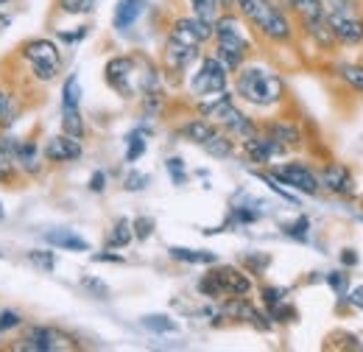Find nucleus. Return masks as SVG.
I'll return each instance as SVG.
<instances>
[{
    "instance_id": "50",
    "label": "nucleus",
    "mask_w": 363,
    "mask_h": 352,
    "mask_svg": "<svg viewBox=\"0 0 363 352\" xmlns=\"http://www.w3.org/2000/svg\"><path fill=\"white\" fill-rule=\"evenodd\" d=\"M92 260L95 263H123L121 255H109V252H98V255H92Z\"/></svg>"
},
{
    "instance_id": "44",
    "label": "nucleus",
    "mask_w": 363,
    "mask_h": 352,
    "mask_svg": "<svg viewBox=\"0 0 363 352\" xmlns=\"http://www.w3.org/2000/svg\"><path fill=\"white\" fill-rule=\"evenodd\" d=\"M14 176V157L0 148V182H9Z\"/></svg>"
},
{
    "instance_id": "2",
    "label": "nucleus",
    "mask_w": 363,
    "mask_h": 352,
    "mask_svg": "<svg viewBox=\"0 0 363 352\" xmlns=\"http://www.w3.org/2000/svg\"><path fill=\"white\" fill-rule=\"evenodd\" d=\"M235 95L243 98L252 106L269 109V106H277L285 98V82L272 67L243 65L240 70H235Z\"/></svg>"
},
{
    "instance_id": "20",
    "label": "nucleus",
    "mask_w": 363,
    "mask_h": 352,
    "mask_svg": "<svg viewBox=\"0 0 363 352\" xmlns=\"http://www.w3.org/2000/svg\"><path fill=\"white\" fill-rule=\"evenodd\" d=\"M145 11V0H118L115 6V28L118 31H129L140 20V14Z\"/></svg>"
},
{
    "instance_id": "9",
    "label": "nucleus",
    "mask_w": 363,
    "mask_h": 352,
    "mask_svg": "<svg viewBox=\"0 0 363 352\" xmlns=\"http://www.w3.org/2000/svg\"><path fill=\"white\" fill-rule=\"evenodd\" d=\"M79 344L56 330V327H31L23 339V344H17V350H31V352H65V350H76Z\"/></svg>"
},
{
    "instance_id": "42",
    "label": "nucleus",
    "mask_w": 363,
    "mask_h": 352,
    "mask_svg": "<svg viewBox=\"0 0 363 352\" xmlns=\"http://www.w3.org/2000/svg\"><path fill=\"white\" fill-rule=\"evenodd\" d=\"M20 324H23V316H20V313H14V310H3V313H0V333L14 330V327H20Z\"/></svg>"
},
{
    "instance_id": "45",
    "label": "nucleus",
    "mask_w": 363,
    "mask_h": 352,
    "mask_svg": "<svg viewBox=\"0 0 363 352\" xmlns=\"http://www.w3.org/2000/svg\"><path fill=\"white\" fill-rule=\"evenodd\" d=\"M148 182H151V179H148L145 174H137V171H132V174L123 179V187H126L129 193H137V190H143Z\"/></svg>"
},
{
    "instance_id": "49",
    "label": "nucleus",
    "mask_w": 363,
    "mask_h": 352,
    "mask_svg": "<svg viewBox=\"0 0 363 352\" xmlns=\"http://www.w3.org/2000/svg\"><path fill=\"white\" fill-rule=\"evenodd\" d=\"M104 187H106V174H104V171L92 174V179H90V190H92V193H101Z\"/></svg>"
},
{
    "instance_id": "3",
    "label": "nucleus",
    "mask_w": 363,
    "mask_h": 352,
    "mask_svg": "<svg viewBox=\"0 0 363 352\" xmlns=\"http://www.w3.org/2000/svg\"><path fill=\"white\" fill-rule=\"evenodd\" d=\"M213 40H216V56L224 62V67H227L229 73H235V70H240L246 65V59L252 53V43H249L238 14H232V11H221L218 14L216 37Z\"/></svg>"
},
{
    "instance_id": "41",
    "label": "nucleus",
    "mask_w": 363,
    "mask_h": 352,
    "mask_svg": "<svg viewBox=\"0 0 363 352\" xmlns=\"http://www.w3.org/2000/svg\"><path fill=\"white\" fill-rule=\"evenodd\" d=\"M168 174H171V179H174V185H184V182H187L182 157H171V160H168Z\"/></svg>"
},
{
    "instance_id": "24",
    "label": "nucleus",
    "mask_w": 363,
    "mask_h": 352,
    "mask_svg": "<svg viewBox=\"0 0 363 352\" xmlns=\"http://www.w3.org/2000/svg\"><path fill=\"white\" fill-rule=\"evenodd\" d=\"M201 148H204L210 157H216V160H229V157L235 154V137L227 132H216Z\"/></svg>"
},
{
    "instance_id": "34",
    "label": "nucleus",
    "mask_w": 363,
    "mask_h": 352,
    "mask_svg": "<svg viewBox=\"0 0 363 352\" xmlns=\"http://www.w3.org/2000/svg\"><path fill=\"white\" fill-rule=\"evenodd\" d=\"M324 280H327V285H330L341 299H347V294H350V274H344V271H330Z\"/></svg>"
},
{
    "instance_id": "21",
    "label": "nucleus",
    "mask_w": 363,
    "mask_h": 352,
    "mask_svg": "<svg viewBox=\"0 0 363 352\" xmlns=\"http://www.w3.org/2000/svg\"><path fill=\"white\" fill-rule=\"evenodd\" d=\"M45 241L59 246V249H67V252H90V243L82 235L70 232V229H53V232L45 235Z\"/></svg>"
},
{
    "instance_id": "38",
    "label": "nucleus",
    "mask_w": 363,
    "mask_h": 352,
    "mask_svg": "<svg viewBox=\"0 0 363 352\" xmlns=\"http://www.w3.org/2000/svg\"><path fill=\"white\" fill-rule=\"evenodd\" d=\"M260 297H263L266 308H274V305L285 302V288H274V285H263V288H260Z\"/></svg>"
},
{
    "instance_id": "12",
    "label": "nucleus",
    "mask_w": 363,
    "mask_h": 352,
    "mask_svg": "<svg viewBox=\"0 0 363 352\" xmlns=\"http://www.w3.org/2000/svg\"><path fill=\"white\" fill-rule=\"evenodd\" d=\"M318 182H321V190H327L338 199H352L355 196V176L344 163H327L318 171Z\"/></svg>"
},
{
    "instance_id": "39",
    "label": "nucleus",
    "mask_w": 363,
    "mask_h": 352,
    "mask_svg": "<svg viewBox=\"0 0 363 352\" xmlns=\"http://www.w3.org/2000/svg\"><path fill=\"white\" fill-rule=\"evenodd\" d=\"M324 11H355L361 9V0H321Z\"/></svg>"
},
{
    "instance_id": "19",
    "label": "nucleus",
    "mask_w": 363,
    "mask_h": 352,
    "mask_svg": "<svg viewBox=\"0 0 363 352\" xmlns=\"http://www.w3.org/2000/svg\"><path fill=\"white\" fill-rule=\"evenodd\" d=\"M216 132H218V126H216L213 121H207V118H193V121H187V123H182L179 126L182 140L196 143V145H204Z\"/></svg>"
},
{
    "instance_id": "23",
    "label": "nucleus",
    "mask_w": 363,
    "mask_h": 352,
    "mask_svg": "<svg viewBox=\"0 0 363 352\" xmlns=\"http://www.w3.org/2000/svg\"><path fill=\"white\" fill-rule=\"evenodd\" d=\"M335 76L344 82V87L363 95V65L361 62H341L335 67Z\"/></svg>"
},
{
    "instance_id": "54",
    "label": "nucleus",
    "mask_w": 363,
    "mask_h": 352,
    "mask_svg": "<svg viewBox=\"0 0 363 352\" xmlns=\"http://www.w3.org/2000/svg\"><path fill=\"white\" fill-rule=\"evenodd\" d=\"M218 3H221V9H224V11L235 9V0H218Z\"/></svg>"
},
{
    "instance_id": "52",
    "label": "nucleus",
    "mask_w": 363,
    "mask_h": 352,
    "mask_svg": "<svg viewBox=\"0 0 363 352\" xmlns=\"http://www.w3.org/2000/svg\"><path fill=\"white\" fill-rule=\"evenodd\" d=\"M341 263H344V265H358V252L347 246V249L341 252Z\"/></svg>"
},
{
    "instance_id": "58",
    "label": "nucleus",
    "mask_w": 363,
    "mask_h": 352,
    "mask_svg": "<svg viewBox=\"0 0 363 352\" xmlns=\"http://www.w3.org/2000/svg\"><path fill=\"white\" fill-rule=\"evenodd\" d=\"M361 3H363V0H361Z\"/></svg>"
},
{
    "instance_id": "46",
    "label": "nucleus",
    "mask_w": 363,
    "mask_h": 352,
    "mask_svg": "<svg viewBox=\"0 0 363 352\" xmlns=\"http://www.w3.org/2000/svg\"><path fill=\"white\" fill-rule=\"evenodd\" d=\"M82 285H84L87 291H92V294H95L98 299H106V297H109V288H106V285H104L101 280H92V277H84V280H82Z\"/></svg>"
},
{
    "instance_id": "27",
    "label": "nucleus",
    "mask_w": 363,
    "mask_h": 352,
    "mask_svg": "<svg viewBox=\"0 0 363 352\" xmlns=\"http://www.w3.org/2000/svg\"><path fill=\"white\" fill-rule=\"evenodd\" d=\"M140 324L145 327V330H151V333H179V324L171 319V316H165V313H148V316H143L140 319Z\"/></svg>"
},
{
    "instance_id": "35",
    "label": "nucleus",
    "mask_w": 363,
    "mask_h": 352,
    "mask_svg": "<svg viewBox=\"0 0 363 352\" xmlns=\"http://www.w3.org/2000/svg\"><path fill=\"white\" fill-rule=\"evenodd\" d=\"M28 263L37 265L40 271H53L56 268V255L45 252V249H34V252H28Z\"/></svg>"
},
{
    "instance_id": "25",
    "label": "nucleus",
    "mask_w": 363,
    "mask_h": 352,
    "mask_svg": "<svg viewBox=\"0 0 363 352\" xmlns=\"http://www.w3.org/2000/svg\"><path fill=\"white\" fill-rule=\"evenodd\" d=\"M135 238V229H132V221L129 219H118L112 224L109 235H106V249H123L129 246Z\"/></svg>"
},
{
    "instance_id": "13",
    "label": "nucleus",
    "mask_w": 363,
    "mask_h": 352,
    "mask_svg": "<svg viewBox=\"0 0 363 352\" xmlns=\"http://www.w3.org/2000/svg\"><path fill=\"white\" fill-rule=\"evenodd\" d=\"M221 313L227 319H238V321H246L257 330H272V316L257 310L246 297H227V302L221 305Z\"/></svg>"
},
{
    "instance_id": "8",
    "label": "nucleus",
    "mask_w": 363,
    "mask_h": 352,
    "mask_svg": "<svg viewBox=\"0 0 363 352\" xmlns=\"http://www.w3.org/2000/svg\"><path fill=\"white\" fill-rule=\"evenodd\" d=\"M272 176L279 185H285V187H291L296 193H305V196H318L321 193L318 171H313L305 163H282V165H274Z\"/></svg>"
},
{
    "instance_id": "16",
    "label": "nucleus",
    "mask_w": 363,
    "mask_h": 352,
    "mask_svg": "<svg viewBox=\"0 0 363 352\" xmlns=\"http://www.w3.org/2000/svg\"><path fill=\"white\" fill-rule=\"evenodd\" d=\"M84 154L82 148V140L79 137H70V134H53L45 143V160L50 163H73Z\"/></svg>"
},
{
    "instance_id": "31",
    "label": "nucleus",
    "mask_w": 363,
    "mask_h": 352,
    "mask_svg": "<svg viewBox=\"0 0 363 352\" xmlns=\"http://www.w3.org/2000/svg\"><path fill=\"white\" fill-rule=\"evenodd\" d=\"M79 101H82L79 79L76 76H67V82L62 87V109H79Z\"/></svg>"
},
{
    "instance_id": "37",
    "label": "nucleus",
    "mask_w": 363,
    "mask_h": 352,
    "mask_svg": "<svg viewBox=\"0 0 363 352\" xmlns=\"http://www.w3.org/2000/svg\"><path fill=\"white\" fill-rule=\"evenodd\" d=\"M132 229H135L137 241H148L154 235V221L148 219V216H140V219L132 221Z\"/></svg>"
},
{
    "instance_id": "36",
    "label": "nucleus",
    "mask_w": 363,
    "mask_h": 352,
    "mask_svg": "<svg viewBox=\"0 0 363 352\" xmlns=\"http://www.w3.org/2000/svg\"><path fill=\"white\" fill-rule=\"evenodd\" d=\"M95 3L98 0H59L62 11H67V14H90Z\"/></svg>"
},
{
    "instance_id": "15",
    "label": "nucleus",
    "mask_w": 363,
    "mask_h": 352,
    "mask_svg": "<svg viewBox=\"0 0 363 352\" xmlns=\"http://www.w3.org/2000/svg\"><path fill=\"white\" fill-rule=\"evenodd\" d=\"M299 26H302L305 37H308L311 43L316 45L318 50L330 53V50H335V48H338V40H335V34H333V26H330V17H327V11H321V14H313V17H305V20H299Z\"/></svg>"
},
{
    "instance_id": "18",
    "label": "nucleus",
    "mask_w": 363,
    "mask_h": 352,
    "mask_svg": "<svg viewBox=\"0 0 363 352\" xmlns=\"http://www.w3.org/2000/svg\"><path fill=\"white\" fill-rule=\"evenodd\" d=\"M263 132L269 134L272 140H277L285 151L305 145V134H302V129H299L296 123H291V121H272V123L263 126Z\"/></svg>"
},
{
    "instance_id": "56",
    "label": "nucleus",
    "mask_w": 363,
    "mask_h": 352,
    "mask_svg": "<svg viewBox=\"0 0 363 352\" xmlns=\"http://www.w3.org/2000/svg\"><path fill=\"white\" fill-rule=\"evenodd\" d=\"M358 62H361V65H363V53H361V59H358Z\"/></svg>"
},
{
    "instance_id": "10",
    "label": "nucleus",
    "mask_w": 363,
    "mask_h": 352,
    "mask_svg": "<svg viewBox=\"0 0 363 352\" xmlns=\"http://www.w3.org/2000/svg\"><path fill=\"white\" fill-rule=\"evenodd\" d=\"M333 34L341 48H363V11H327Z\"/></svg>"
},
{
    "instance_id": "33",
    "label": "nucleus",
    "mask_w": 363,
    "mask_h": 352,
    "mask_svg": "<svg viewBox=\"0 0 363 352\" xmlns=\"http://www.w3.org/2000/svg\"><path fill=\"white\" fill-rule=\"evenodd\" d=\"M143 137H145L143 129H137V132H132L126 137V163H137L145 154V140Z\"/></svg>"
},
{
    "instance_id": "7",
    "label": "nucleus",
    "mask_w": 363,
    "mask_h": 352,
    "mask_svg": "<svg viewBox=\"0 0 363 352\" xmlns=\"http://www.w3.org/2000/svg\"><path fill=\"white\" fill-rule=\"evenodd\" d=\"M23 56L31 62L40 82H53L62 73V50L50 40H31L23 48Z\"/></svg>"
},
{
    "instance_id": "51",
    "label": "nucleus",
    "mask_w": 363,
    "mask_h": 352,
    "mask_svg": "<svg viewBox=\"0 0 363 352\" xmlns=\"http://www.w3.org/2000/svg\"><path fill=\"white\" fill-rule=\"evenodd\" d=\"M246 265H249L255 274H260V271L269 265V258H246Z\"/></svg>"
},
{
    "instance_id": "29",
    "label": "nucleus",
    "mask_w": 363,
    "mask_h": 352,
    "mask_svg": "<svg viewBox=\"0 0 363 352\" xmlns=\"http://www.w3.org/2000/svg\"><path fill=\"white\" fill-rule=\"evenodd\" d=\"M282 6H285L291 14H296L299 20L313 17V14H321V11H324L321 0H282Z\"/></svg>"
},
{
    "instance_id": "6",
    "label": "nucleus",
    "mask_w": 363,
    "mask_h": 352,
    "mask_svg": "<svg viewBox=\"0 0 363 352\" xmlns=\"http://www.w3.org/2000/svg\"><path fill=\"white\" fill-rule=\"evenodd\" d=\"M140 59L137 56H112L104 67V82L121 98H135L140 92Z\"/></svg>"
},
{
    "instance_id": "14",
    "label": "nucleus",
    "mask_w": 363,
    "mask_h": 352,
    "mask_svg": "<svg viewBox=\"0 0 363 352\" xmlns=\"http://www.w3.org/2000/svg\"><path fill=\"white\" fill-rule=\"evenodd\" d=\"M243 154H246V160L255 163V165H272L277 157H282V154H288V151L260 129L255 137L243 140Z\"/></svg>"
},
{
    "instance_id": "55",
    "label": "nucleus",
    "mask_w": 363,
    "mask_h": 352,
    "mask_svg": "<svg viewBox=\"0 0 363 352\" xmlns=\"http://www.w3.org/2000/svg\"><path fill=\"white\" fill-rule=\"evenodd\" d=\"M6 219V213H3V204H0V221Z\"/></svg>"
},
{
    "instance_id": "5",
    "label": "nucleus",
    "mask_w": 363,
    "mask_h": 352,
    "mask_svg": "<svg viewBox=\"0 0 363 352\" xmlns=\"http://www.w3.org/2000/svg\"><path fill=\"white\" fill-rule=\"evenodd\" d=\"M227 84H229V70L224 67V62L213 53V56H204L199 62V70L190 79V95L199 98V101H207V98L224 92Z\"/></svg>"
},
{
    "instance_id": "53",
    "label": "nucleus",
    "mask_w": 363,
    "mask_h": 352,
    "mask_svg": "<svg viewBox=\"0 0 363 352\" xmlns=\"http://www.w3.org/2000/svg\"><path fill=\"white\" fill-rule=\"evenodd\" d=\"M87 37V28H82V31H76V34H59V40H65V43H79V40H84Z\"/></svg>"
},
{
    "instance_id": "4",
    "label": "nucleus",
    "mask_w": 363,
    "mask_h": 352,
    "mask_svg": "<svg viewBox=\"0 0 363 352\" xmlns=\"http://www.w3.org/2000/svg\"><path fill=\"white\" fill-rule=\"evenodd\" d=\"M255 288L249 271L238 265H216L199 280V294L210 299H227V297H249Z\"/></svg>"
},
{
    "instance_id": "30",
    "label": "nucleus",
    "mask_w": 363,
    "mask_h": 352,
    "mask_svg": "<svg viewBox=\"0 0 363 352\" xmlns=\"http://www.w3.org/2000/svg\"><path fill=\"white\" fill-rule=\"evenodd\" d=\"M187 3H190L193 14H196V17H201V20H207V23H216V20H218V14L224 11L218 0H187Z\"/></svg>"
},
{
    "instance_id": "32",
    "label": "nucleus",
    "mask_w": 363,
    "mask_h": 352,
    "mask_svg": "<svg viewBox=\"0 0 363 352\" xmlns=\"http://www.w3.org/2000/svg\"><path fill=\"white\" fill-rule=\"evenodd\" d=\"M282 235H288L294 241H308V235H311V219L308 216H299L296 221L282 224Z\"/></svg>"
},
{
    "instance_id": "57",
    "label": "nucleus",
    "mask_w": 363,
    "mask_h": 352,
    "mask_svg": "<svg viewBox=\"0 0 363 352\" xmlns=\"http://www.w3.org/2000/svg\"><path fill=\"white\" fill-rule=\"evenodd\" d=\"M0 3H9V0H0Z\"/></svg>"
},
{
    "instance_id": "22",
    "label": "nucleus",
    "mask_w": 363,
    "mask_h": 352,
    "mask_svg": "<svg viewBox=\"0 0 363 352\" xmlns=\"http://www.w3.org/2000/svg\"><path fill=\"white\" fill-rule=\"evenodd\" d=\"M168 255L179 263H193V265H216L218 263V255L216 252H207V249H187V246H171Z\"/></svg>"
},
{
    "instance_id": "17",
    "label": "nucleus",
    "mask_w": 363,
    "mask_h": 352,
    "mask_svg": "<svg viewBox=\"0 0 363 352\" xmlns=\"http://www.w3.org/2000/svg\"><path fill=\"white\" fill-rule=\"evenodd\" d=\"M196 59H199V48L179 43V40H174V37L165 40V67H168L171 73H187Z\"/></svg>"
},
{
    "instance_id": "43",
    "label": "nucleus",
    "mask_w": 363,
    "mask_h": 352,
    "mask_svg": "<svg viewBox=\"0 0 363 352\" xmlns=\"http://www.w3.org/2000/svg\"><path fill=\"white\" fill-rule=\"evenodd\" d=\"M11 115H14V104H11V98L0 89V126H9V123H11Z\"/></svg>"
},
{
    "instance_id": "40",
    "label": "nucleus",
    "mask_w": 363,
    "mask_h": 352,
    "mask_svg": "<svg viewBox=\"0 0 363 352\" xmlns=\"http://www.w3.org/2000/svg\"><path fill=\"white\" fill-rule=\"evenodd\" d=\"M269 316H272V321H294L296 319V310L291 308L288 302H279V305L269 308Z\"/></svg>"
},
{
    "instance_id": "28",
    "label": "nucleus",
    "mask_w": 363,
    "mask_h": 352,
    "mask_svg": "<svg viewBox=\"0 0 363 352\" xmlns=\"http://www.w3.org/2000/svg\"><path fill=\"white\" fill-rule=\"evenodd\" d=\"M62 132L70 134V137H84L87 126H84V118L79 109H62Z\"/></svg>"
},
{
    "instance_id": "1",
    "label": "nucleus",
    "mask_w": 363,
    "mask_h": 352,
    "mask_svg": "<svg viewBox=\"0 0 363 352\" xmlns=\"http://www.w3.org/2000/svg\"><path fill=\"white\" fill-rule=\"evenodd\" d=\"M235 9L243 14V20L269 43L288 45L296 37V26L282 3L274 0H235Z\"/></svg>"
},
{
    "instance_id": "26",
    "label": "nucleus",
    "mask_w": 363,
    "mask_h": 352,
    "mask_svg": "<svg viewBox=\"0 0 363 352\" xmlns=\"http://www.w3.org/2000/svg\"><path fill=\"white\" fill-rule=\"evenodd\" d=\"M14 163H20L26 171H40V151H37V145L34 143H20L17 140V148H14Z\"/></svg>"
},
{
    "instance_id": "48",
    "label": "nucleus",
    "mask_w": 363,
    "mask_h": 352,
    "mask_svg": "<svg viewBox=\"0 0 363 352\" xmlns=\"http://www.w3.org/2000/svg\"><path fill=\"white\" fill-rule=\"evenodd\" d=\"M232 219L240 221V224H252V221H257V213H252V210H246V207H238V210L232 213Z\"/></svg>"
},
{
    "instance_id": "11",
    "label": "nucleus",
    "mask_w": 363,
    "mask_h": 352,
    "mask_svg": "<svg viewBox=\"0 0 363 352\" xmlns=\"http://www.w3.org/2000/svg\"><path fill=\"white\" fill-rule=\"evenodd\" d=\"M168 37H174V40H179L184 45H193V48H201V45L210 43L216 37V23H207V20L196 17V14L177 17L171 23V28H168Z\"/></svg>"
},
{
    "instance_id": "47",
    "label": "nucleus",
    "mask_w": 363,
    "mask_h": 352,
    "mask_svg": "<svg viewBox=\"0 0 363 352\" xmlns=\"http://www.w3.org/2000/svg\"><path fill=\"white\" fill-rule=\"evenodd\" d=\"M347 299H350V305H352V308H358L363 313V282L361 285H355V288L347 294Z\"/></svg>"
}]
</instances>
